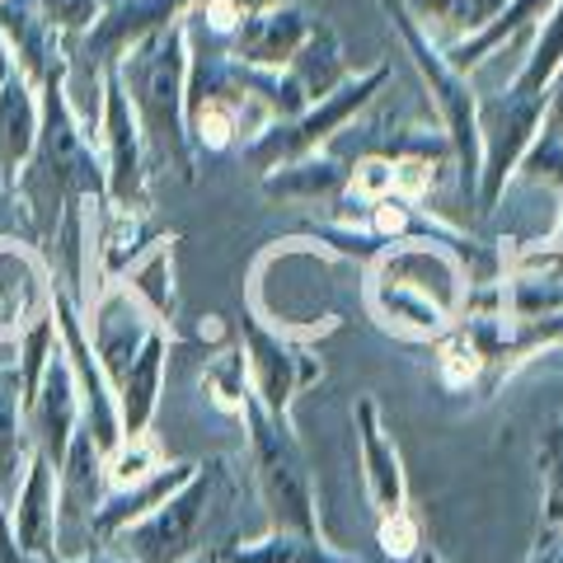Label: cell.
Returning a JSON list of instances; mask_svg holds the SVG:
<instances>
[{
	"label": "cell",
	"instance_id": "1",
	"mask_svg": "<svg viewBox=\"0 0 563 563\" xmlns=\"http://www.w3.org/2000/svg\"><path fill=\"white\" fill-rule=\"evenodd\" d=\"M66 66L38 85V141L14 179V198L29 221V240L43 258L57 250L66 221H76L90 202H103V161L99 141L76 122L66 103Z\"/></svg>",
	"mask_w": 563,
	"mask_h": 563
},
{
	"label": "cell",
	"instance_id": "2",
	"mask_svg": "<svg viewBox=\"0 0 563 563\" xmlns=\"http://www.w3.org/2000/svg\"><path fill=\"white\" fill-rule=\"evenodd\" d=\"M235 503H240L235 461L231 455H207L179 493H169L151 517L118 531L109 550L128 563H198L225 544Z\"/></svg>",
	"mask_w": 563,
	"mask_h": 563
},
{
	"label": "cell",
	"instance_id": "3",
	"mask_svg": "<svg viewBox=\"0 0 563 563\" xmlns=\"http://www.w3.org/2000/svg\"><path fill=\"white\" fill-rule=\"evenodd\" d=\"M113 70L136 113L141 141H146V155H151V174H174L179 184H198V155H192L188 118H184L188 20L128 47Z\"/></svg>",
	"mask_w": 563,
	"mask_h": 563
},
{
	"label": "cell",
	"instance_id": "4",
	"mask_svg": "<svg viewBox=\"0 0 563 563\" xmlns=\"http://www.w3.org/2000/svg\"><path fill=\"white\" fill-rule=\"evenodd\" d=\"M385 14H390V29L395 38L409 52V62L418 70L422 90H428V103L437 113V128L446 132L451 141V155H455V179H461V198L474 202L479 198V169H484V141H479V90L470 85V76H461L442 43L422 29L399 0H380Z\"/></svg>",
	"mask_w": 563,
	"mask_h": 563
},
{
	"label": "cell",
	"instance_id": "5",
	"mask_svg": "<svg viewBox=\"0 0 563 563\" xmlns=\"http://www.w3.org/2000/svg\"><path fill=\"white\" fill-rule=\"evenodd\" d=\"M240 422H244V437H250V470H254L258 498L268 507V526H277V531L324 536L310 461H306L301 442H296L291 418L268 413L250 390V399H244V409H240Z\"/></svg>",
	"mask_w": 563,
	"mask_h": 563
},
{
	"label": "cell",
	"instance_id": "6",
	"mask_svg": "<svg viewBox=\"0 0 563 563\" xmlns=\"http://www.w3.org/2000/svg\"><path fill=\"white\" fill-rule=\"evenodd\" d=\"M390 76H395L390 57H380L376 66H366V70H352L339 90L324 95L320 103H310L301 118L258 128L250 141H244V161H250L258 174H268L282 161H296V155H306V151H324L329 141H339V132H347L352 122H357V113H366L385 95Z\"/></svg>",
	"mask_w": 563,
	"mask_h": 563
},
{
	"label": "cell",
	"instance_id": "7",
	"mask_svg": "<svg viewBox=\"0 0 563 563\" xmlns=\"http://www.w3.org/2000/svg\"><path fill=\"white\" fill-rule=\"evenodd\" d=\"M235 339H240V352H244V366H250L254 399L268 413L291 418L296 395L324 376V362L314 357V347L291 329H268L258 320V310L244 314Z\"/></svg>",
	"mask_w": 563,
	"mask_h": 563
},
{
	"label": "cell",
	"instance_id": "8",
	"mask_svg": "<svg viewBox=\"0 0 563 563\" xmlns=\"http://www.w3.org/2000/svg\"><path fill=\"white\" fill-rule=\"evenodd\" d=\"M99 161H103V202L151 211V155L141 141L136 113L128 103L118 70L109 66L103 76V122H99Z\"/></svg>",
	"mask_w": 563,
	"mask_h": 563
},
{
	"label": "cell",
	"instance_id": "9",
	"mask_svg": "<svg viewBox=\"0 0 563 563\" xmlns=\"http://www.w3.org/2000/svg\"><path fill=\"white\" fill-rule=\"evenodd\" d=\"M192 5H198V0H103L95 29L85 33V38H66V57H76L95 70H109V66H118L122 52L136 47L141 38L188 20Z\"/></svg>",
	"mask_w": 563,
	"mask_h": 563
},
{
	"label": "cell",
	"instance_id": "10",
	"mask_svg": "<svg viewBox=\"0 0 563 563\" xmlns=\"http://www.w3.org/2000/svg\"><path fill=\"white\" fill-rule=\"evenodd\" d=\"M57 301V273L33 240L0 235V343H20Z\"/></svg>",
	"mask_w": 563,
	"mask_h": 563
},
{
	"label": "cell",
	"instance_id": "11",
	"mask_svg": "<svg viewBox=\"0 0 563 563\" xmlns=\"http://www.w3.org/2000/svg\"><path fill=\"white\" fill-rule=\"evenodd\" d=\"M24 422H29L33 451L47 455V461L62 470L70 437L80 432V390H76V376H70V362H66L62 347L47 357L38 390H33L24 404Z\"/></svg>",
	"mask_w": 563,
	"mask_h": 563
},
{
	"label": "cell",
	"instance_id": "12",
	"mask_svg": "<svg viewBox=\"0 0 563 563\" xmlns=\"http://www.w3.org/2000/svg\"><path fill=\"white\" fill-rule=\"evenodd\" d=\"M352 432H357V461H362V488L366 503L376 507V517H390L399 507H409V474H404V455L395 437L385 432L380 404L362 395L352 404Z\"/></svg>",
	"mask_w": 563,
	"mask_h": 563
},
{
	"label": "cell",
	"instance_id": "13",
	"mask_svg": "<svg viewBox=\"0 0 563 563\" xmlns=\"http://www.w3.org/2000/svg\"><path fill=\"white\" fill-rule=\"evenodd\" d=\"M10 531L20 550L62 563V507H57V465L33 451L24 484L10 503Z\"/></svg>",
	"mask_w": 563,
	"mask_h": 563
},
{
	"label": "cell",
	"instance_id": "14",
	"mask_svg": "<svg viewBox=\"0 0 563 563\" xmlns=\"http://www.w3.org/2000/svg\"><path fill=\"white\" fill-rule=\"evenodd\" d=\"M174 347H179V333H174V329H151V339L141 343L132 366L113 385L122 437H146L151 432L155 409H161V395H165V366H169Z\"/></svg>",
	"mask_w": 563,
	"mask_h": 563
},
{
	"label": "cell",
	"instance_id": "15",
	"mask_svg": "<svg viewBox=\"0 0 563 563\" xmlns=\"http://www.w3.org/2000/svg\"><path fill=\"white\" fill-rule=\"evenodd\" d=\"M314 24V14H306L296 0L287 5H273L244 20L231 38H225V52L240 62V66H258V70H287V62L296 57V47L306 43V33Z\"/></svg>",
	"mask_w": 563,
	"mask_h": 563
},
{
	"label": "cell",
	"instance_id": "16",
	"mask_svg": "<svg viewBox=\"0 0 563 563\" xmlns=\"http://www.w3.org/2000/svg\"><path fill=\"white\" fill-rule=\"evenodd\" d=\"M0 38H5L14 70L38 90L52 70L66 66V38L52 33L38 14V0H0Z\"/></svg>",
	"mask_w": 563,
	"mask_h": 563
},
{
	"label": "cell",
	"instance_id": "17",
	"mask_svg": "<svg viewBox=\"0 0 563 563\" xmlns=\"http://www.w3.org/2000/svg\"><path fill=\"white\" fill-rule=\"evenodd\" d=\"M109 498V479H103V446L95 442L90 432L70 437V451L57 470V507H62V526L76 521L85 540H90V521Z\"/></svg>",
	"mask_w": 563,
	"mask_h": 563
},
{
	"label": "cell",
	"instance_id": "18",
	"mask_svg": "<svg viewBox=\"0 0 563 563\" xmlns=\"http://www.w3.org/2000/svg\"><path fill=\"white\" fill-rule=\"evenodd\" d=\"M352 179V161L339 151H306L263 174V192L277 202H339Z\"/></svg>",
	"mask_w": 563,
	"mask_h": 563
},
{
	"label": "cell",
	"instance_id": "19",
	"mask_svg": "<svg viewBox=\"0 0 563 563\" xmlns=\"http://www.w3.org/2000/svg\"><path fill=\"white\" fill-rule=\"evenodd\" d=\"M366 306H372V314L385 329L404 333V339H442V333L455 324V310L432 301L428 291L404 287V282H390V277H376V273L366 282Z\"/></svg>",
	"mask_w": 563,
	"mask_h": 563
},
{
	"label": "cell",
	"instance_id": "20",
	"mask_svg": "<svg viewBox=\"0 0 563 563\" xmlns=\"http://www.w3.org/2000/svg\"><path fill=\"white\" fill-rule=\"evenodd\" d=\"M192 470H198V461H165L161 470L151 474V479H141V484L122 488V493H109V498H103V507L95 512V521H90V540L109 544L118 531H128L132 521L151 517L155 507L169 498V493H179V488L192 479Z\"/></svg>",
	"mask_w": 563,
	"mask_h": 563
},
{
	"label": "cell",
	"instance_id": "21",
	"mask_svg": "<svg viewBox=\"0 0 563 563\" xmlns=\"http://www.w3.org/2000/svg\"><path fill=\"white\" fill-rule=\"evenodd\" d=\"M550 10H554V0H507V5L493 14L484 29H474V33H465V38L446 43L442 52H446V62L461 70V76H470V70L479 66L484 57H493V52H503V47H512L521 33H536L540 20Z\"/></svg>",
	"mask_w": 563,
	"mask_h": 563
},
{
	"label": "cell",
	"instance_id": "22",
	"mask_svg": "<svg viewBox=\"0 0 563 563\" xmlns=\"http://www.w3.org/2000/svg\"><path fill=\"white\" fill-rule=\"evenodd\" d=\"M33 141H38V90L14 70V76L0 85V184L10 192L29 161Z\"/></svg>",
	"mask_w": 563,
	"mask_h": 563
},
{
	"label": "cell",
	"instance_id": "23",
	"mask_svg": "<svg viewBox=\"0 0 563 563\" xmlns=\"http://www.w3.org/2000/svg\"><path fill=\"white\" fill-rule=\"evenodd\" d=\"M287 76L296 80V90L306 95V103H320L324 95L339 90V85L352 76L339 29H333L329 20H314L310 33H306V43L296 47V57L287 62Z\"/></svg>",
	"mask_w": 563,
	"mask_h": 563
},
{
	"label": "cell",
	"instance_id": "24",
	"mask_svg": "<svg viewBox=\"0 0 563 563\" xmlns=\"http://www.w3.org/2000/svg\"><path fill=\"white\" fill-rule=\"evenodd\" d=\"M217 563H362V559L333 550L324 536L277 531V526H268V531L254 540H225L217 550Z\"/></svg>",
	"mask_w": 563,
	"mask_h": 563
},
{
	"label": "cell",
	"instance_id": "25",
	"mask_svg": "<svg viewBox=\"0 0 563 563\" xmlns=\"http://www.w3.org/2000/svg\"><path fill=\"white\" fill-rule=\"evenodd\" d=\"M29 422H24V399H20V372L14 357H0V503H14L29 470Z\"/></svg>",
	"mask_w": 563,
	"mask_h": 563
},
{
	"label": "cell",
	"instance_id": "26",
	"mask_svg": "<svg viewBox=\"0 0 563 563\" xmlns=\"http://www.w3.org/2000/svg\"><path fill=\"white\" fill-rule=\"evenodd\" d=\"M118 287H128L136 301L151 310L155 324L174 329V320H179V287H174V235H165L161 244H151V250L118 277Z\"/></svg>",
	"mask_w": 563,
	"mask_h": 563
},
{
	"label": "cell",
	"instance_id": "27",
	"mask_svg": "<svg viewBox=\"0 0 563 563\" xmlns=\"http://www.w3.org/2000/svg\"><path fill=\"white\" fill-rule=\"evenodd\" d=\"M536 465H540V521L531 550H544V544H563V413L544 422Z\"/></svg>",
	"mask_w": 563,
	"mask_h": 563
},
{
	"label": "cell",
	"instance_id": "28",
	"mask_svg": "<svg viewBox=\"0 0 563 563\" xmlns=\"http://www.w3.org/2000/svg\"><path fill=\"white\" fill-rule=\"evenodd\" d=\"M399 5L409 10L413 20L446 47V43H455V38H465V33L484 29L493 14L507 5V0H399Z\"/></svg>",
	"mask_w": 563,
	"mask_h": 563
},
{
	"label": "cell",
	"instance_id": "29",
	"mask_svg": "<svg viewBox=\"0 0 563 563\" xmlns=\"http://www.w3.org/2000/svg\"><path fill=\"white\" fill-rule=\"evenodd\" d=\"M165 461L169 455L151 432L146 437H118V446L103 451V479H109V493H122L141 479H151Z\"/></svg>",
	"mask_w": 563,
	"mask_h": 563
},
{
	"label": "cell",
	"instance_id": "30",
	"mask_svg": "<svg viewBox=\"0 0 563 563\" xmlns=\"http://www.w3.org/2000/svg\"><path fill=\"white\" fill-rule=\"evenodd\" d=\"M202 390L217 409L240 418L244 399H250V366H244V352H221V357H211L202 366Z\"/></svg>",
	"mask_w": 563,
	"mask_h": 563
},
{
	"label": "cell",
	"instance_id": "31",
	"mask_svg": "<svg viewBox=\"0 0 563 563\" xmlns=\"http://www.w3.org/2000/svg\"><path fill=\"white\" fill-rule=\"evenodd\" d=\"M512 179H526V184H544V188H559L563 192V141L550 136V132H536L531 146L521 151L517 161V174Z\"/></svg>",
	"mask_w": 563,
	"mask_h": 563
},
{
	"label": "cell",
	"instance_id": "32",
	"mask_svg": "<svg viewBox=\"0 0 563 563\" xmlns=\"http://www.w3.org/2000/svg\"><path fill=\"white\" fill-rule=\"evenodd\" d=\"M376 544L395 563L418 559L422 544H428V540H422V517L413 512V507H399V512H390V517H376Z\"/></svg>",
	"mask_w": 563,
	"mask_h": 563
},
{
	"label": "cell",
	"instance_id": "33",
	"mask_svg": "<svg viewBox=\"0 0 563 563\" xmlns=\"http://www.w3.org/2000/svg\"><path fill=\"white\" fill-rule=\"evenodd\" d=\"M103 10V0H38V14L52 33H62V38H85V33L95 29Z\"/></svg>",
	"mask_w": 563,
	"mask_h": 563
},
{
	"label": "cell",
	"instance_id": "34",
	"mask_svg": "<svg viewBox=\"0 0 563 563\" xmlns=\"http://www.w3.org/2000/svg\"><path fill=\"white\" fill-rule=\"evenodd\" d=\"M540 132H550V136H559V141H563V66L554 70V80H550V99H544Z\"/></svg>",
	"mask_w": 563,
	"mask_h": 563
},
{
	"label": "cell",
	"instance_id": "35",
	"mask_svg": "<svg viewBox=\"0 0 563 563\" xmlns=\"http://www.w3.org/2000/svg\"><path fill=\"white\" fill-rule=\"evenodd\" d=\"M0 563H52V559L20 550V540H14V531H10V507L5 503H0Z\"/></svg>",
	"mask_w": 563,
	"mask_h": 563
},
{
	"label": "cell",
	"instance_id": "36",
	"mask_svg": "<svg viewBox=\"0 0 563 563\" xmlns=\"http://www.w3.org/2000/svg\"><path fill=\"white\" fill-rule=\"evenodd\" d=\"M10 207H20V198L0 184V235H20V240H29V221L24 217H10Z\"/></svg>",
	"mask_w": 563,
	"mask_h": 563
},
{
	"label": "cell",
	"instance_id": "37",
	"mask_svg": "<svg viewBox=\"0 0 563 563\" xmlns=\"http://www.w3.org/2000/svg\"><path fill=\"white\" fill-rule=\"evenodd\" d=\"M62 563H128V559L113 554L109 544H99V550H85V554H76V559H62Z\"/></svg>",
	"mask_w": 563,
	"mask_h": 563
},
{
	"label": "cell",
	"instance_id": "38",
	"mask_svg": "<svg viewBox=\"0 0 563 563\" xmlns=\"http://www.w3.org/2000/svg\"><path fill=\"white\" fill-rule=\"evenodd\" d=\"M526 563H563V544H544V550H531Z\"/></svg>",
	"mask_w": 563,
	"mask_h": 563
},
{
	"label": "cell",
	"instance_id": "39",
	"mask_svg": "<svg viewBox=\"0 0 563 563\" xmlns=\"http://www.w3.org/2000/svg\"><path fill=\"white\" fill-rule=\"evenodd\" d=\"M14 76V57H10V47H5V38H0V85H5Z\"/></svg>",
	"mask_w": 563,
	"mask_h": 563
},
{
	"label": "cell",
	"instance_id": "40",
	"mask_svg": "<svg viewBox=\"0 0 563 563\" xmlns=\"http://www.w3.org/2000/svg\"><path fill=\"white\" fill-rule=\"evenodd\" d=\"M554 244H559V250H563V221H559V231H554Z\"/></svg>",
	"mask_w": 563,
	"mask_h": 563
},
{
	"label": "cell",
	"instance_id": "41",
	"mask_svg": "<svg viewBox=\"0 0 563 563\" xmlns=\"http://www.w3.org/2000/svg\"><path fill=\"white\" fill-rule=\"evenodd\" d=\"M198 563H217V554H207V559H198Z\"/></svg>",
	"mask_w": 563,
	"mask_h": 563
},
{
	"label": "cell",
	"instance_id": "42",
	"mask_svg": "<svg viewBox=\"0 0 563 563\" xmlns=\"http://www.w3.org/2000/svg\"><path fill=\"white\" fill-rule=\"evenodd\" d=\"M559 198H563V192H559Z\"/></svg>",
	"mask_w": 563,
	"mask_h": 563
}]
</instances>
